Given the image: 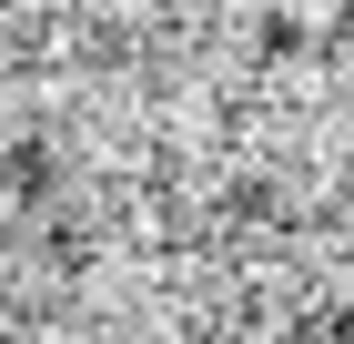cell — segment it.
<instances>
[{"mask_svg": "<svg viewBox=\"0 0 354 344\" xmlns=\"http://www.w3.org/2000/svg\"><path fill=\"white\" fill-rule=\"evenodd\" d=\"M0 192H10L21 212H51L61 192H71V162H61V142H51V132H21L10 152H0Z\"/></svg>", "mask_w": 354, "mask_h": 344, "instance_id": "cell-1", "label": "cell"}, {"mask_svg": "<svg viewBox=\"0 0 354 344\" xmlns=\"http://www.w3.org/2000/svg\"><path fill=\"white\" fill-rule=\"evenodd\" d=\"M314 51V21H304V10H263V21H253V61H263V71H283V61H304Z\"/></svg>", "mask_w": 354, "mask_h": 344, "instance_id": "cell-2", "label": "cell"}, {"mask_svg": "<svg viewBox=\"0 0 354 344\" xmlns=\"http://www.w3.org/2000/svg\"><path fill=\"white\" fill-rule=\"evenodd\" d=\"M223 212H233V223H283V183H273V172H233V183H223Z\"/></svg>", "mask_w": 354, "mask_h": 344, "instance_id": "cell-3", "label": "cell"}, {"mask_svg": "<svg viewBox=\"0 0 354 344\" xmlns=\"http://www.w3.org/2000/svg\"><path fill=\"white\" fill-rule=\"evenodd\" d=\"M51 273H91V223H71L61 203H51Z\"/></svg>", "mask_w": 354, "mask_h": 344, "instance_id": "cell-4", "label": "cell"}, {"mask_svg": "<svg viewBox=\"0 0 354 344\" xmlns=\"http://www.w3.org/2000/svg\"><path fill=\"white\" fill-rule=\"evenodd\" d=\"M82 61H132V30H122V21H91L82 30Z\"/></svg>", "mask_w": 354, "mask_h": 344, "instance_id": "cell-5", "label": "cell"}, {"mask_svg": "<svg viewBox=\"0 0 354 344\" xmlns=\"http://www.w3.org/2000/svg\"><path fill=\"white\" fill-rule=\"evenodd\" d=\"M334 51H354V0H334Z\"/></svg>", "mask_w": 354, "mask_h": 344, "instance_id": "cell-6", "label": "cell"}, {"mask_svg": "<svg viewBox=\"0 0 354 344\" xmlns=\"http://www.w3.org/2000/svg\"><path fill=\"white\" fill-rule=\"evenodd\" d=\"M0 314H10V284H0Z\"/></svg>", "mask_w": 354, "mask_h": 344, "instance_id": "cell-7", "label": "cell"}, {"mask_svg": "<svg viewBox=\"0 0 354 344\" xmlns=\"http://www.w3.org/2000/svg\"><path fill=\"white\" fill-rule=\"evenodd\" d=\"M0 10H21V0H0Z\"/></svg>", "mask_w": 354, "mask_h": 344, "instance_id": "cell-8", "label": "cell"}]
</instances>
